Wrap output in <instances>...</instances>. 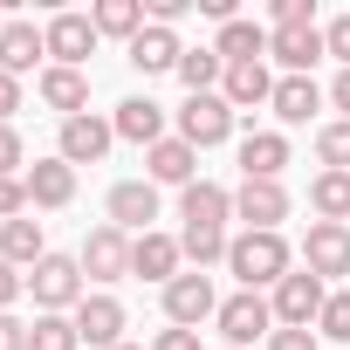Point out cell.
Instances as JSON below:
<instances>
[{"label": "cell", "instance_id": "6da1fadb", "mask_svg": "<svg viewBox=\"0 0 350 350\" xmlns=\"http://www.w3.org/2000/svg\"><path fill=\"white\" fill-rule=\"evenodd\" d=\"M227 268L241 275V288H275L282 275H288V241L282 234H234L227 241Z\"/></svg>", "mask_w": 350, "mask_h": 350}, {"label": "cell", "instance_id": "7a4b0ae2", "mask_svg": "<svg viewBox=\"0 0 350 350\" xmlns=\"http://www.w3.org/2000/svg\"><path fill=\"white\" fill-rule=\"evenodd\" d=\"M28 295L42 302V316H62V309H76V302L90 295V282H83V261H76V254H49V261H35V268H28Z\"/></svg>", "mask_w": 350, "mask_h": 350}, {"label": "cell", "instance_id": "3957f363", "mask_svg": "<svg viewBox=\"0 0 350 350\" xmlns=\"http://www.w3.org/2000/svg\"><path fill=\"white\" fill-rule=\"evenodd\" d=\"M268 302H275V329H309V323L323 316V302H329V282H316L309 268H302V275L288 268V275L275 282Z\"/></svg>", "mask_w": 350, "mask_h": 350}, {"label": "cell", "instance_id": "277c9868", "mask_svg": "<svg viewBox=\"0 0 350 350\" xmlns=\"http://www.w3.org/2000/svg\"><path fill=\"white\" fill-rule=\"evenodd\" d=\"M220 336H227V350H247L254 336H275V302L268 295H254V288H241V295H227L220 302Z\"/></svg>", "mask_w": 350, "mask_h": 350}, {"label": "cell", "instance_id": "5b68a950", "mask_svg": "<svg viewBox=\"0 0 350 350\" xmlns=\"http://www.w3.org/2000/svg\"><path fill=\"white\" fill-rule=\"evenodd\" d=\"M179 137L193 144V151H206V144H227L234 137V103L213 90V96H186V110H179Z\"/></svg>", "mask_w": 350, "mask_h": 350}, {"label": "cell", "instance_id": "8992f818", "mask_svg": "<svg viewBox=\"0 0 350 350\" xmlns=\"http://www.w3.org/2000/svg\"><path fill=\"white\" fill-rule=\"evenodd\" d=\"M234 220H247V234H282V220H288V193H282V179H241V193H234Z\"/></svg>", "mask_w": 350, "mask_h": 350}, {"label": "cell", "instance_id": "52a82bcc", "mask_svg": "<svg viewBox=\"0 0 350 350\" xmlns=\"http://www.w3.org/2000/svg\"><path fill=\"white\" fill-rule=\"evenodd\" d=\"M302 268H309L316 282H336V275H350V227H336V220H316V227L302 234Z\"/></svg>", "mask_w": 350, "mask_h": 350}, {"label": "cell", "instance_id": "ba28073f", "mask_svg": "<svg viewBox=\"0 0 350 350\" xmlns=\"http://www.w3.org/2000/svg\"><path fill=\"white\" fill-rule=\"evenodd\" d=\"M165 316H172V329H200L206 316H220V295H213V282L193 268V275H179V282H165Z\"/></svg>", "mask_w": 350, "mask_h": 350}, {"label": "cell", "instance_id": "9c48e42d", "mask_svg": "<svg viewBox=\"0 0 350 350\" xmlns=\"http://www.w3.org/2000/svg\"><path fill=\"white\" fill-rule=\"evenodd\" d=\"M76 261H83V282H124L131 275V234L124 227H96Z\"/></svg>", "mask_w": 350, "mask_h": 350}, {"label": "cell", "instance_id": "30bf717a", "mask_svg": "<svg viewBox=\"0 0 350 350\" xmlns=\"http://www.w3.org/2000/svg\"><path fill=\"white\" fill-rule=\"evenodd\" d=\"M151 220H158V186H151V179L110 186V227H124V234L137 241V234H151Z\"/></svg>", "mask_w": 350, "mask_h": 350}, {"label": "cell", "instance_id": "8fae6325", "mask_svg": "<svg viewBox=\"0 0 350 350\" xmlns=\"http://www.w3.org/2000/svg\"><path fill=\"white\" fill-rule=\"evenodd\" d=\"M69 316H76V336L83 343H96V350H117L124 343V302L117 295H83Z\"/></svg>", "mask_w": 350, "mask_h": 350}, {"label": "cell", "instance_id": "7c38bea8", "mask_svg": "<svg viewBox=\"0 0 350 350\" xmlns=\"http://www.w3.org/2000/svg\"><path fill=\"white\" fill-rule=\"evenodd\" d=\"M42 35H49L55 69H83V62H90V49H96V21H90V14H55Z\"/></svg>", "mask_w": 350, "mask_h": 350}, {"label": "cell", "instance_id": "4fadbf2b", "mask_svg": "<svg viewBox=\"0 0 350 350\" xmlns=\"http://www.w3.org/2000/svg\"><path fill=\"white\" fill-rule=\"evenodd\" d=\"M179 220H186V227H213V234H227V220H234V193L213 186V179H193V186L179 193Z\"/></svg>", "mask_w": 350, "mask_h": 350}, {"label": "cell", "instance_id": "5bb4252c", "mask_svg": "<svg viewBox=\"0 0 350 350\" xmlns=\"http://www.w3.org/2000/svg\"><path fill=\"white\" fill-rule=\"evenodd\" d=\"M21 186H28V206H69L76 200V165L69 158H35L21 172Z\"/></svg>", "mask_w": 350, "mask_h": 350}, {"label": "cell", "instance_id": "9a60e30c", "mask_svg": "<svg viewBox=\"0 0 350 350\" xmlns=\"http://www.w3.org/2000/svg\"><path fill=\"white\" fill-rule=\"evenodd\" d=\"M179 234H137L131 241V275H144V282H179Z\"/></svg>", "mask_w": 350, "mask_h": 350}, {"label": "cell", "instance_id": "2e32d148", "mask_svg": "<svg viewBox=\"0 0 350 350\" xmlns=\"http://www.w3.org/2000/svg\"><path fill=\"white\" fill-rule=\"evenodd\" d=\"M144 165H151V186H193V172H200V151L186 144V137H158L151 151H144Z\"/></svg>", "mask_w": 350, "mask_h": 350}, {"label": "cell", "instance_id": "e0dca14e", "mask_svg": "<svg viewBox=\"0 0 350 350\" xmlns=\"http://www.w3.org/2000/svg\"><path fill=\"white\" fill-rule=\"evenodd\" d=\"M268 55H275L288 76H309V62L329 55V49H323V28L309 21V28H275V35H268Z\"/></svg>", "mask_w": 350, "mask_h": 350}, {"label": "cell", "instance_id": "ac0fdd59", "mask_svg": "<svg viewBox=\"0 0 350 350\" xmlns=\"http://www.w3.org/2000/svg\"><path fill=\"white\" fill-rule=\"evenodd\" d=\"M110 144H117V131H110L103 117H90V110L62 124V158H69V165H96Z\"/></svg>", "mask_w": 350, "mask_h": 350}, {"label": "cell", "instance_id": "d6986e66", "mask_svg": "<svg viewBox=\"0 0 350 350\" xmlns=\"http://www.w3.org/2000/svg\"><path fill=\"white\" fill-rule=\"evenodd\" d=\"M42 55H49V35L35 21H8V28H0V69H8V76H28Z\"/></svg>", "mask_w": 350, "mask_h": 350}, {"label": "cell", "instance_id": "ffe728a7", "mask_svg": "<svg viewBox=\"0 0 350 350\" xmlns=\"http://www.w3.org/2000/svg\"><path fill=\"white\" fill-rule=\"evenodd\" d=\"M42 103H49V110H62V124H69V117H83V110H90V76H83V69H55V62H49V69H42Z\"/></svg>", "mask_w": 350, "mask_h": 350}, {"label": "cell", "instance_id": "44dd1931", "mask_svg": "<svg viewBox=\"0 0 350 350\" xmlns=\"http://www.w3.org/2000/svg\"><path fill=\"white\" fill-rule=\"evenodd\" d=\"M220 96H227L234 110H254V103H275V76H268V62H234V69L220 76Z\"/></svg>", "mask_w": 350, "mask_h": 350}, {"label": "cell", "instance_id": "7402d4cb", "mask_svg": "<svg viewBox=\"0 0 350 350\" xmlns=\"http://www.w3.org/2000/svg\"><path fill=\"white\" fill-rule=\"evenodd\" d=\"M110 131H117V137H131V144H144V151H151V144H158V137H165V110H158V103H151V96H124V103H117V117H110Z\"/></svg>", "mask_w": 350, "mask_h": 350}, {"label": "cell", "instance_id": "603a6c76", "mask_svg": "<svg viewBox=\"0 0 350 350\" xmlns=\"http://www.w3.org/2000/svg\"><path fill=\"white\" fill-rule=\"evenodd\" d=\"M282 165H288V137L282 131H247L241 137V172L247 179H282Z\"/></svg>", "mask_w": 350, "mask_h": 350}, {"label": "cell", "instance_id": "cb8c5ba5", "mask_svg": "<svg viewBox=\"0 0 350 350\" xmlns=\"http://www.w3.org/2000/svg\"><path fill=\"white\" fill-rule=\"evenodd\" d=\"M179 55H186V49H179V35H172V28H158V21H151V28L131 42V69H144V76L179 69Z\"/></svg>", "mask_w": 350, "mask_h": 350}, {"label": "cell", "instance_id": "d4e9b609", "mask_svg": "<svg viewBox=\"0 0 350 350\" xmlns=\"http://www.w3.org/2000/svg\"><path fill=\"white\" fill-rule=\"evenodd\" d=\"M0 261H14V268H35V261H49V241H42V220H8L0 227Z\"/></svg>", "mask_w": 350, "mask_h": 350}, {"label": "cell", "instance_id": "484cf974", "mask_svg": "<svg viewBox=\"0 0 350 350\" xmlns=\"http://www.w3.org/2000/svg\"><path fill=\"white\" fill-rule=\"evenodd\" d=\"M213 55H220L227 69H234V62H261V55H268V28H254V21H241V14H234V21L220 28Z\"/></svg>", "mask_w": 350, "mask_h": 350}, {"label": "cell", "instance_id": "4316f807", "mask_svg": "<svg viewBox=\"0 0 350 350\" xmlns=\"http://www.w3.org/2000/svg\"><path fill=\"white\" fill-rule=\"evenodd\" d=\"M90 21H96V35H117V42H137V35L151 28V21H144V0H96Z\"/></svg>", "mask_w": 350, "mask_h": 350}, {"label": "cell", "instance_id": "83f0119b", "mask_svg": "<svg viewBox=\"0 0 350 350\" xmlns=\"http://www.w3.org/2000/svg\"><path fill=\"white\" fill-rule=\"evenodd\" d=\"M316 110H323V90H316L309 76H282V83H275V117H282V124H309Z\"/></svg>", "mask_w": 350, "mask_h": 350}, {"label": "cell", "instance_id": "f1b7e54d", "mask_svg": "<svg viewBox=\"0 0 350 350\" xmlns=\"http://www.w3.org/2000/svg\"><path fill=\"white\" fill-rule=\"evenodd\" d=\"M309 206L323 213V220H350V172H316V186H309Z\"/></svg>", "mask_w": 350, "mask_h": 350}, {"label": "cell", "instance_id": "f546056e", "mask_svg": "<svg viewBox=\"0 0 350 350\" xmlns=\"http://www.w3.org/2000/svg\"><path fill=\"white\" fill-rule=\"evenodd\" d=\"M220 76H227V62H220L213 49H186V55H179V83H186L193 96H213Z\"/></svg>", "mask_w": 350, "mask_h": 350}, {"label": "cell", "instance_id": "4dcf8cb0", "mask_svg": "<svg viewBox=\"0 0 350 350\" xmlns=\"http://www.w3.org/2000/svg\"><path fill=\"white\" fill-rule=\"evenodd\" d=\"M28 350H83L76 316H35L28 323Z\"/></svg>", "mask_w": 350, "mask_h": 350}, {"label": "cell", "instance_id": "1f68e13d", "mask_svg": "<svg viewBox=\"0 0 350 350\" xmlns=\"http://www.w3.org/2000/svg\"><path fill=\"white\" fill-rule=\"evenodd\" d=\"M179 254L206 275L213 261H227V234H213V227H186V234H179Z\"/></svg>", "mask_w": 350, "mask_h": 350}, {"label": "cell", "instance_id": "d6a6232c", "mask_svg": "<svg viewBox=\"0 0 350 350\" xmlns=\"http://www.w3.org/2000/svg\"><path fill=\"white\" fill-rule=\"evenodd\" d=\"M316 158H323V172H350V124L343 117L316 131Z\"/></svg>", "mask_w": 350, "mask_h": 350}, {"label": "cell", "instance_id": "836d02e7", "mask_svg": "<svg viewBox=\"0 0 350 350\" xmlns=\"http://www.w3.org/2000/svg\"><path fill=\"white\" fill-rule=\"evenodd\" d=\"M316 336L350 343V288H329V302H323V316H316Z\"/></svg>", "mask_w": 350, "mask_h": 350}, {"label": "cell", "instance_id": "e575fe53", "mask_svg": "<svg viewBox=\"0 0 350 350\" xmlns=\"http://www.w3.org/2000/svg\"><path fill=\"white\" fill-rule=\"evenodd\" d=\"M21 165H28V151H21V131H14V124H0V179H14Z\"/></svg>", "mask_w": 350, "mask_h": 350}, {"label": "cell", "instance_id": "d590c367", "mask_svg": "<svg viewBox=\"0 0 350 350\" xmlns=\"http://www.w3.org/2000/svg\"><path fill=\"white\" fill-rule=\"evenodd\" d=\"M21 213H28V186H21V179H0V227L21 220Z\"/></svg>", "mask_w": 350, "mask_h": 350}, {"label": "cell", "instance_id": "8d00e7d4", "mask_svg": "<svg viewBox=\"0 0 350 350\" xmlns=\"http://www.w3.org/2000/svg\"><path fill=\"white\" fill-rule=\"evenodd\" d=\"M323 49H329V55H336V62L350 69V14H336V21L323 28Z\"/></svg>", "mask_w": 350, "mask_h": 350}, {"label": "cell", "instance_id": "74e56055", "mask_svg": "<svg viewBox=\"0 0 350 350\" xmlns=\"http://www.w3.org/2000/svg\"><path fill=\"white\" fill-rule=\"evenodd\" d=\"M268 350H323V336H316V329H275Z\"/></svg>", "mask_w": 350, "mask_h": 350}, {"label": "cell", "instance_id": "f35d334b", "mask_svg": "<svg viewBox=\"0 0 350 350\" xmlns=\"http://www.w3.org/2000/svg\"><path fill=\"white\" fill-rule=\"evenodd\" d=\"M14 110H21V76L0 69V124H14Z\"/></svg>", "mask_w": 350, "mask_h": 350}, {"label": "cell", "instance_id": "ab89813d", "mask_svg": "<svg viewBox=\"0 0 350 350\" xmlns=\"http://www.w3.org/2000/svg\"><path fill=\"white\" fill-rule=\"evenodd\" d=\"M28 288V275H14V261H0V316L14 309V295Z\"/></svg>", "mask_w": 350, "mask_h": 350}, {"label": "cell", "instance_id": "60d3db41", "mask_svg": "<svg viewBox=\"0 0 350 350\" xmlns=\"http://www.w3.org/2000/svg\"><path fill=\"white\" fill-rule=\"evenodd\" d=\"M275 28H309V0H275Z\"/></svg>", "mask_w": 350, "mask_h": 350}, {"label": "cell", "instance_id": "b9f144b4", "mask_svg": "<svg viewBox=\"0 0 350 350\" xmlns=\"http://www.w3.org/2000/svg\"><path fill=\"white\" fill-rule=\"evenodd\" d=\"M0 350H28V323L21 316H0Z\"/></svg>", "mask_w": 350, "mask_h": 350}, {"label": "cell", "instance_id": "7bdbcfd3", "mask_svg": "<svg viewBox=\"0 0 350 350\" xmlns=\"http://www.w3.org/2000/svg\"><path fill=\"white\" fill-rule=\"evenodd\" d=\"M151 350H200V329H158Z\"/></svg>", "mask_w": 350, "mask_h": 350}, {"label": "cell", "instance_id": "ee69618b", "mask_svg": "<svg viewBox=\"0 0 350 350\" xmlns=\"http://www.w3.org/2000/svg\"><path fill=\"white\" fill-rule=\"evenodd\" d=\"M329 103H336V110H343V124H350V69L329 83Z\"/></svg>", "mask_w": 350, "mask_h": 350}, {"label": "cell", "instance_id": "f6af8a7d", "mask_svg": "<svg viewBox=\"0 0 350 350\" xmlns=\"http://www.w3.org/2000/svg\"><path fill=\"white\" fill-rule=\"evenodd\" d=\"M117 350H131V343H117Z\"/></svg>", "mask_w": 350, "mask_h": 350}, {"label": "cell", "instance_id": "bcb514c9", "mask_svg": "<svg viewBox=\"0 0 350 350\" xmlns=\"http://www.w3.org/2000/svg\"><path fill=\"white\" fill-rule=\"evenodd\" d=\"M0 28H8V21H0Z\"/></svg>", "mask_w": 350, "mask_h": 350}]
</instances>
